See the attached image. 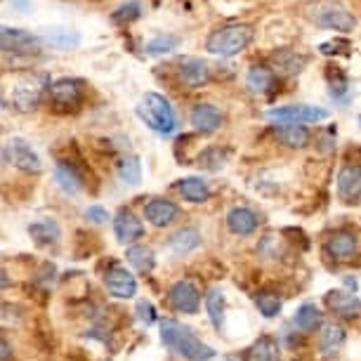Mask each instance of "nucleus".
<instances>
[{"label": "nucleus", "instance_id": "17", "mask_svg": "<svg viewBox=\"0 0 361 361\" xmlns=\"http://www.w3.org/2000/svg\"><path fill=\"white\" fill-rule=\"evenodd\" d=\"M326 307L345 319H354L361 314V300L354 295V293L331 290V293H326Z\"/></svg>", "mask_w": 361, "mask_h": 361}, {"label": "nucleus", "instance_id": "26", "mask_svg": "<svg viewBox=\"0 0 361 361\" xmlns=\"http://www.w3.org/2000/svg\"><path fill=\"white\" fill-rule=\"evenodd\" d=\"M345 343V329L336 322L324 324L322 333H319V350L324 357H331L333 352H338Z\"/></svg>", "mask_w": 361, "mask_h": 361}, {"label": "nucleus", "instance_id": "14", "mask_svg": "<svg viewBox=\"0 0 361 361\" xmlns=\"http://www.w3.org/2000/svg\"><path fill=\"white\" fill-rule=\"evenodd\" d=\"M104 281H106L109 293L121 300H130L135 298V293H137V279L123 267H111L106 271Z\"/></svg>", "mask_w": 361, "mask_h": 361}, {"label": "nucleus", "instance_id": "13", "mask_svg": "<svg viewBox=\"0 0 361 361\" xmlns=\"http://www.w3.org/2000/svg\"><path fill=\"white\" fill-rule=\"evenodd\" d=\"M269 69L276 73V76H295L307 66V57L305 54H300L295 50H288V47H283V50H276L274 54L269 57Z\"/></svg>", "mask_w": 361, "mask_h": 361}, {"label": "nucleus", "instance_id": "28", "mask_svg": "<svg viewBox=\"0 0 361 361\" xmlns=\"http://www.w3.org/2000/svg\"><path fill=\"white\" fill-rule=\"evenodd\" d=\"M248 361H279V345L274 338L262 336L248 350Z\"/></svg>", "mask_w": 361, "mask_h": 361}, {"label": "nucleus", "instance_id": "27", "mask_svg": "<svg viewBox=\"0 0 361 361\" xmlns=\"http://www.w3.org/2000/svg\"><path fill=\"white\" fill-rule=\"evenodd\" d=\"M177 189H180V194L192 203H206L210 199V187L201 177H185V180H180Z\"/></svg>", "mask_w": 361, "mask_h": 361}, {"label": "nucleus", "instance_id": "39", "mask_svg": "<svg viewBox=\"0 0 361 361\" xmlns=\"http://www.w3.org/2000/svg\"><path fill=\"white\" fill-rule=\"evenodd\" d=\"M137 317H140V322L147 326H152L156 322V310L149 300H140L137 302Z\"/></svg>", "mask_w": 361, "mask_h": 361}, {"label": "nucleus", "instance_id": "1", "mask_svg": "<svg viewBox=\"0 0 361 361\" xmlns=\"http://www.w3.org/2000/svg\"><path fill=\"white\" fill-rule=\"evenodd\" d=\"M161 340L168 350L182 354L189 361H210L215 357L213 347L199 340L192 329L177 324L175 319H163L161 322Z\"/></svg>", "mask_w": 361, "mask_h": 361}, {"label": "nucleus", "instance_id": "32", "mask_svg": "<svg viewBox=\"0 0 361 361\" xmlns=\"http://www.w3.org/2000/svg\"><path fill=\"white\" fill-rule=\"evenodd\" d=\"M177 45H180V36H175V33H159V36H154L145 45V50H147V54L159 57V54H168V52L177 50Z\"/></svg>", "mask_w": 361, "mask_h": 361}, {"label": "nucleus", "instance_id": "41", "mask_svg": "<svg viewBox=\"0 0 361 361\" xmlns=\"http://www.w3.org/2000/svg\"><path fill=\"white\" fill-rule=\"evenodd\" d=\"M0 347H3V361H10V357H12V347H10V343L3 338V343H0Z\"/></svg>", "mask_w": 361, "mask_h": 361}, {"label": "nucleus", "instance_id": "2", "mask_svg": "<svg viewBox=\"0 0 361 361\" xmlns=\"http://www.w3.org/2000/svg\"><path fill=\"white\" fill-rule=\"evenodd\" d=\"M255 29L250 24H227L215 29L206 40V50L215 57H234V54L243 52L246 47L253 43Z\"/></svg>", "mask_w": 361, "mask_h": 361}, {"label": "nucleus", "instance_id": "34", "mask_svg": "<svg viewBox=\"0 0 361 361\" xmlns=\"http://www.w3.org/2000/svg\"><path fill=\"white\" fill-rule=\"evenodd\" d=\"M326 80H329V87H331V97L333 99H345V94L350 92V80L343 73L340 66H329L326 71Z\"/></svg>", "mask_w": 361, "mask_h": 361}, {"label": "nucleus", "instance_id": "19", "mask_svg": "<svg viewBox=\"0 0 361 361\" xmlns=\"http://www.w3.org/2000/svg\"><path fill=\"white\" fill-rule=\"evenodd\" d=\"M54 180H57L59 189L66 196H76L83 189V177H80L78 168L71 161H57V166H54Z\"/></svg>", "mask_w": 361, "mask_h": 361}, {"label": "nucleus", "instance_id": "30", "mask_svg": "<svg viewBox=\"0 0 361 361\" xmlns=\"http://www.w3.org/2000/svg\"><path fill=\"white\" fill-rule=\"evenodd\" d=\"M206 310H208V317L210 322L217 331H222V324H224V293L222 288H210L208 295H206Z\"/></svg>", "mask_w": 361, "mask_h": 361}, {"label": "nucleus", "instance_id": "9", "mask_svg": "<svg viewBox=\"0 0 361 361\" xmlns=\"http://www.w3.org/2000/svg\"><path fill=\"white\" fill-rule=\"evenodd\" d=\"M3 52L15 54V57H22V54H26V57H29V54H38L40 52V40L24 29L3 26Z\"/></svg>", "mask_w": 361, "mask_h": 361}, {"label": "nucleus", "instance_id": "38", "mask_svg": "<svg viewBox=\"0 0 361 361\" xmlns=\"http://www.w3.org/2000/svg\"><path fill=\"white\" fill-rule=\"evenodd\" d=\"M350 50H352V43L347 38H333L319 45V52L326 54V57H333V54H350Z\"/></svg>", "mask_w": 361, "mask_h": 361}, {"label": "nucleus", "instance_id": "21", "mask_svg": "<svg viewBox=\"0 0 361 361\" xmlns=\"http://www.w3.org/2000/svg\"><path fill=\"white\" fill-rule=\"evenodd\" d=\"M227 227H229L231 234H236V236H248V234H253V231L257 229V215H255L250 208L238 206V208H234V210H229V215H227Z\"/></svg>", "mask_w": 361, "mask_h": 361}, {"label": "nucleus", "instance_id": "18", "mask_svg": "<svg viewBox=\"0 0 361 361\" xmlns=\"http://www.w3.org/2000/svg\"><path fill=\"white\" fill-rule=\"evenodd\" d=\"M192 126L196 128V133L213 135L222 126V111L213 104H196L192 111Z\"/></svg>", "mask_w": 361, "mask_h": 361}, {"label": "nucleus", "instance_id": "35", "mask_svg": "<svg viewBox=\"0 0 361 361\" xmlns=\"http://www.w3.org/2000/svg\"><path fill=\"white\" fill-rule=\"evenodd\" d=\"M128 262H130L137 271H152L154 264H156L152 248H147V246H133V248H128Z\"/></svg>", "mask_w": 361, "mask_h": 361}, {"label": "nucleus", "instance_id": "8", "mask_svg": "<svg viewBox=\"0 0 361 361\" xmlns=\"http://www.w3.org/2000/svg\"><path fill=\"white\" fill-rule=\"evenodd\" d=\"M177 78L182 85H187L189 90H199L210 80V69L208 64L199 57H180L175 64Z\"/></svg>", "mask_w": 361, "mask_h": 361}, {"label": "nucleus", "instance_id": "23", "mask_svg": "<svg viewBox=\"0 0 361 361\" xmlns=\"http://www.w3.org/2000/svg\"><path fill=\"white\" fill-rule=\"evenodd\" d=\"M276 85V73L264 64H255L250 66L248 76H246V87L250 92L255 94H264V92H271V87Z\"/></svg>", "mask_w": 361, "mask_h": 361}, {"label": "nucleus", "instance_id": "7", "mask_svg": "<svg viewBox=\"0 0 361 361\" xmlns=\"http://www.w3.org/2000/svg\"><path fill=\"white\" fill-rule=\"evenodd\" d=\"M5 161L12 163L17 170L22 173H29V175H38L43 170V163H40L38 154L33 152L29 147V142L22 140V137H15L5 145Z\"/></svg>", "mask_w": 361, "mask_h": 361}, {"label": "nucleus", "instance_id": "29", "mask_svg": "<svg viewBox=\"0 0 361 361\" xmlns=\"http://www.w3.org/2000/svg\"><path fill=\"white\" fill-rule=\"evenodd\" d=\"M293 324H295L300 331H314L317 326L322 324V312H319L317 305L305 302L298 307L295 317H293Z\"/></svg>", "mask_w": 361, "mask_h": 361}, {"label": "nucleus", "instance_id": "33", "mask_svg": "<svg viewBox=\"0 0 361 361\" xmlns=\"http://www.w3.org/2000/svg\"><path fill=\"white\" fill-rule=\"evenodd\" d=\"M281 298H279V293H274V290H260L255 295V307L260 310V314L262 317H267V319H271V317H276L279 312H281Z\"/></svg>", "mask_w": 361, "mask_h": 361}, {"label": "nucleus", "instance_id": "3", "mask_svg": "<svg viewBox=\"0 0 361 361\" xmlns=\"http://www.w3.org/2000/svg\"><path fill=\"white\" fill-rule=\"evenodd\" d=\"M305 17L314 26L340 31V33H350L357 26L354 15L343 3H338V0H312V3H307V8H305Z\"/></svg>", "mask_w": 361, "mask_h": 361}, {"label": "nucleus", "instance_id": "24", "mask_svg": "<svg viewBox=\"0 0 361 361\" xmlns=\"http://www.w3.org/2000/svg\"><path fill=\"white\" fill-rule=\"evenodd\" d=\"M29 234L38 246H57L62 238V229L54 220H38L29 224Z\"/></svg>", "mask_w": 361, "mask_h": 361}, {"label": "nucleus", "instance_id": "40", "mask_svg": "<svg viewBox=\"0 0 361 361\" xmlns=\"http://www.w3.org/2000/svg\"><path fill=\"white\" fill-rule=\"evenodd\" d=\"M85 217L90 222H94V224H104L109 220V213L102 206H90V208L85 210Z\"/></svg>", "mask_w": 361, "mask_h": 361}, {"label": "nucleus", "instance_id": "10", "mask_svg": "<svg viewBox=\"0 0 361 361\" xmlns=\"http://www.w3.org/2000/svg\"><path fill=\"white\" fill-rule=\"evenodd\" d=\"M43 80L45 78H24L12 87V104L19 111H36L43 99Z\"/></svg>", "mask_w": 361, "mask_h": 361}, {"label": "nucleus", "instance_id": "11", "mask_svg": "<svg viewBox=\"0 0 361 361\" xmlns=\"http://www.w3.org/2000/svg\"><path fill=\"white\" fill-rule=\"evenodd\" d=\"M168 300L177 312H185V314H196L201 307V293L192 281H177L170 286Z\"/></svg>", "mask_w": 361, "mask_h": 361}, {"label": "nucleus", "instance_id": "15", "mask_svg": "<svg viewBox=\"0 0 361 361\" xmlns=\"http://www.w3.org/2000/svg\"><path fill=\"white\" fill-rule=\"evenodd\" d=\"M114 234L118 238V243H126L128 246V243L137 241V238L145 234V227H142V222L135 217L133 210L121 208L114 217Z\"/></svg>", "mask_w": 361, "mask_h": 361}, {"label": "nucleus", "instance_id": "22", "mask_svg": "<svg viewBox=\"0 0 361 361\" xmlns=\"http://www.w3.org/2000/svg\"><path fill=\"white\" fill-rule=\"evenodd\" d=\"M274 135L281 145L290 149H302L310 145V130L298 123H279L274 126Z\"/></svg>", "mask_w": 361, "mask_h": 361}, {"label": "nucleus", "instance_id": "37", "mask_svg": "<svg viewBox=\"0 0 361 361\" xmlns=\"http://www.w3.org/2000/svg\"><path fill=\"white\" fill-rule=\"evenodd\" d=\"M224 159H227V154H224L220 147H210L199 156V166L206 168V170H213V173H215V170L224 168Z\"/></svg>", "mask_w": 361, "mask_h": 361}, {"label": "nucleus", "instance_id": "25", "mask_svg": "<svg viewBox=\"0 0 361 361\" xmlns=\"http://www.w3.org/2000/svg\"><path fill=\"white\" fill-rule=\"evenodd\" d=\"M199 246H201V234H199V229H194V227H185V229L175 231L168 241V248L173 250L175 255H187Z\"/></svg>", "mask_w": 361, "mask_h": 361}, {"label": "nucleus", "instance_id": "42", "mask_svg": "<svg viewBox=\"0 0 361 361\" xmlns=\"http://www.w3.org/2000/svg\"><path fill=\"white\" fill-rule=\"evenodd\" d=\"M359 128H361V116H359Z\"/></svg>", "mask_w": 361, "mask_h": 361}, {"label": "nucleus", "instance_id": "36", "mask_svg": "<svg viewBox=\"0 0 361 361\" xmlns=\"http://www.w3.org/2000/svg\"><path fill=\"white\" fill-rule=\"evenodd\" d=\"M118 175L126 185H140L142 182V163H140L137 156H126V159L118 163Z\"/></svg>", "mask_w": 361, "mask_h": 361}, {"label": "nucleus", "instance_id": "6", "mask_svg": "<svg viewBox=\"0 0 361 361\" xmlns=\"http://www.w3.org/2000/svg\"><path fill=\"white\" fill-rule=\"evenodd\" d=\"M329 111L319 106H310V104H288V106H274L267 111L269 121H276V123H319L324 121Z\"/></svg>", "mask_w": 361, "mask_h": 361}, {"label": "nucleus", "instance_id": "31", "mask_svg": "<svg viewBox=\"0 0 361 361\" xmlns=\"http://www.w3.org/2000/svg\"><path fill=\"white\" fill-rule=\"evenodd\" d=\"M142 12H145V5H142L140 0H128L126 5H121V8L111 15V22L116 26H128V24L137 22L142 17Z\"/></svg>", "mask_w": 361, "mask_h": 361}, {"label": "nucleus", "instance_id": "20", "mask_svg": "<svg viewBox=\"0 0 361 361\" xmlns=\"http://www.w3.org/2000/svg\"><path fill=\"white\" fill-rule=\"evenodd\" d=\"M145 217L154 224V227H168V224H173L177 217H180V208H177L173 201L154 199L147 203Z\"/></svg>", "mask_w": 361, "mask_h": 361}, {"label": "nucleus", "instance_id": "4", "mask_svg": "<svg viewBox=\"0 0 361 361\" xmlns=\"http://www.w3.org/2000/svg\"><path fill=\"white\" fill-rule=\"evenodd\" d=\"M137 116L147 123V128H152L159 135H170L175 130L177 121L175 111L170 106V102L159 92H147L142 102L137 104Z\"/></svg>", "mask_w": 361, "mask_h": 361}, {"label": "nucleus", "instance_id": "16", "mask_svg": "<svg viewBox=\"0 0 361 361\" xmlns=\"http://www.w3.org/2000/svg\"><path fill=\"white\" fill-rule=\"evenodd\" d=\"M326 250H329L331 257L336 260H352L359 250V238L352 234V231H333L326 241Z\"/></svg>", "mask_w": 361, "mask_h": 361}, {"label": "nucleus", "instance_id": "12", "mask_svg": "<svg viewBox=\"0 0 361 361\" xmlns=\"http://www.w3.org/2000/svg\"><path fill=\"white\" fill-rule=\"evenodd\" d=\"M338 196L347 206H354L361 199V166L347 163L338 173Z\"/></svg>", "mask_w": 361, "mask_h": 361}, {"label": "nucleus", "instance_id": "5", "mask_svg": "<svg viewBox=\"0 0 361 361\" xmlns=\"http://www.w3.org/2000/svg\"><path fill=\"white\" fill-rule=\"evenodd\" d=\"M83 97V83L76 78H59L50 85V102L57 111H76Z\"/></svg>", "mask_w": 361, "mask_h": 361}]
</instances>
